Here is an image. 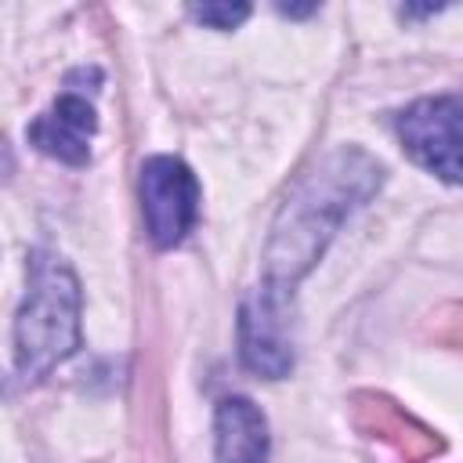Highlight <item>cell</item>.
<instances>
[{
    "label": "cell",
    "mask_w": 463,
    "mask_h": 463,
    "mask_svg": "<svg viewBox=\"0 0 463 463\" xmlns=\"http://www.w3.org/2000/svg\"><path fill=\"white\" fill-rule=\"evenodd\" d=\"M402 148L441 181L463 184V101L452 94L420 98L398 116Z\"/></svg>",
    "instance_id": "3957f363"
},
{
    "label": "cell",
    "mask_w": 463,
    "mask_h": 463,
    "mask_svg": "<svg viewBox=\"0 0 463 463\" xmlns=\"http://www.w3.org/2000/svg\"><path fill=\"white\" fill-rule=\"evenodd\" d=\"M380 184V163L354 145L329 152L315 170H307L293 184L271 224L264 246V282L293 289L315 268V260L322 257L336 228L347 221V213L362 206Z\"/></svg>",
    "instance_id": "6da1fadb"
},
{
    "label": "cell",
    "mask_w": 463,
    "mask_h": 463,
    "mask_svg": "<svg viewBox=\"0 0 463 463\" xmlns=\"http://www.w3.org/2000/svg\"><path fill=\"white\" fill-rule=\"evenodd\" d=\"M268 420L250 398H224L213 416V463H264Z\"/></svg>",
    "instance_id": "52a82bcc"
},
{
    "label": "cell",
    "mask_w": 463,
    "mask_h": 463,
    "mask_svg": "<svg viewBox=\"0 0 463 463\" xmlns=\"http://www.w3.org/2000/svg\"><path fill=\"white\" fill-rule=\"evenodd\" d=\"M141 210L156 246H177L199 217V181L174 156H152L141 166Z\"/></svg>",
    "instance_id": "5b68a950"
},
{
    "label": "cell",
    "mask_w": 463,
    "mask_h": 463,
    "mask_svg": "<svg viewBox=\"0 0 463 463\" xmlns=\"http://www.w3.org/2000/svg\"><path fill=\"white\" fill-rule=\"evenodd\" d=\"M188 11L195 22H203L210 29H235L250 14V4H192Z\"/></svg>",
    "instance_id": "ba28073f"
},
{
    "label": "cell",
    "mask_w": 463,
    "mask_h": 463,
    "mask_svg": "<svg viewBox=\"0 0 463 463\" xmlns=\"http://www.w3.org/2000/svg\"><path fill=\"white\" fill-rule=\"evenodd\" d=\"M239 358L264 380H282L293 369L289 340V289L257 286L239 307Z\"/></svg>",
    "instance_id": "277c9868"
},
{
    "label": "cell",
    "mask_w": 463,
    "mask_h": 463,
    "mask_svg": "<svg viewBox=\"0 0 463 463\" xmlns=\"http://www.w3.org/2000/svg\"><path fill=\"white\" fill-rule=\"evenodd\" d=\"M83 293L72 268L47 250L29 253V289L14 315V373L25 383L43 380L58 362L76 354Z\"/></svg>",
    "instance_id": "7a4b0ae2"
},
{
    "label": "cell",
    "mask_w": 463,
    "mask_h": 463,
    "mask_svg": "<svg viewBox=\"0 0 463 463\" xmlns=\"http://www.w3.org/2000/svg\"><path fill=\"white\" fill-rule=\"evenodd\" d=\"M98 130V116H94V105L72 90H65L43 116H36L29 123V141L58 159V163H69V166H83L90 159V137Z\"/></svg>",
    "instance_id": "8992f818"
}]
</instances>
